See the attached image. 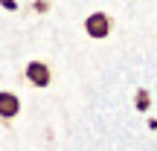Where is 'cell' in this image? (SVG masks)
Masks as SVG:
<instances>
[{"label":"cell","instance_id":"obj_1","mask_svg":"<svg viewBox=\"0 0 157 151\" xmlns=\"http://www.w3.org/2000/svg\"><path fill=\"white\" fill-rule=\"evenodd\" d=\"M84 32H87V38H93V41L108 38V35L113 32V17L108 15V12H93V15L84 17Z\"/></svg>","mask_w":157,"mask_h":151},{"label":"cell","instance_id":"obj_2","mask_svg":"<svg viewBox=\"0 0 157 151\" xmlns=\"http://www.w3.org/2000/svg\"><path fill=\"white\" fill-rule=\"evenodd\" d=\"M26 81L32 84V87H50L52 73H50V67H47L44 61H29L26 64Z\"/></svg>","mask_w":157,"mask_h":151},{"label":"cell","instance_id":"obj_3","mask_svg":"<svg viewBox=\"0 0 157 151\" xmlns=\"http://www.w3.org/2000/svg\"><path fill=\"white\" fill-rule=\"evenodd\" d=\"M17 113H21V99H17V93L0 90V119L9 122V119H15Z\"/></svg>","mask_w":157,"mask_h":151},{"label":"cell","instance_id":"obj_4","mask_svg":"<svg viewBox=\"0 0 157 151\" xmlns=\"http://www.w3.org/2000/svg\"><path fill=\"white\" fill-rule=\"evenodd\" d=\"M137 111H148V105H151V96H148V90H137Z\"/></svg>","mask_w":157,"mask_h":151},{"label":"cell","instance_id":"obj_5","mask_svg":"<svg viewBox=\"0 0 157 151\" xmlns=\"http://www.w3.org/2000/svg\"><path fill=\"white\" fill-rule=\"evenodd\" d=\"M50 9V0H35L32 3V12H47Z\"/></svg>","mask_w":157,"mask_h":151},{"label":"cell","instance_id":"obj_6","mask_svg":"<svg viewBox=\"0 0 157 151\" xmlns=\"http://www.w3.org/2000/svg\"><path fill=\"white\" fill-rule=\"evenodd\" d=\"M0 6L9 9V12H15V9H17V0H0Z\"/></svg>","mask_w":157,"mask_h":151}]
</instances>
